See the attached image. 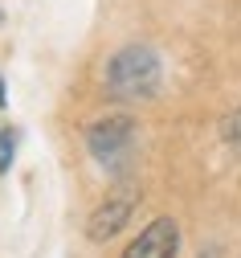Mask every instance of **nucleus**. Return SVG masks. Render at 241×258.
<instances>
[{"instance_id": "nucleus-7", "label": "nucleus", "mask_w": 241, "mask_h": 258, "mask_svg": "<svg viewBox=\"0 0 241 258\" xmlns=\"http://www.w3.org/2000/svg\"><path fill=\"white\" fill-rule=\"evenodd\" d=\"M200 258H221V246H209V250H204Z\"/></svg>"}, {"instance_id": "nucleus-4", "label": "nucleus", "mask_w": 241, "mask_h": 258, "mask_svg": "<svg viewBox=\"0 0 241 258\" xmlns=\"http://www.w3.org/2000/svg\"><path fill=\"white\" fill-rule=\"evenodd\" d=\"M180 254V225L172 217H155L147 230L131 238L123 258H176Z\"/></svg>"}, {"instance_id": "nucleus-6", "label": "nucleus", "mask_w": 241, "mask_h": 258, "mask_svg": "<svg viewBox=\"0 0 241 258\" xmlns=\"http://www.w3.org/2000/svg\"><path fill=\"white\" fill-rule=\"evenodd\" d=\"M221 132H225V140H229V144H237V148H241V111H233V115L221 123Z\"/></svg>"}, {"instance_id": "nucleus-3", "label": "nucleus", "mask_w": 241, "mask_h": 258, "mask_svg": "<svg viewBox=\"0 0 241 258\" xmlns=\"http://www.w3.org/2000/svg\"><path fill=\"white\" fill-rule=\"evenodd\" d=\"M135 209H139V188H135V184L111 188L107 197L94 205V213H90V221H86V238H90V242H111L115 234H123L127 225H131Z\"/></svg>"}, {"instance_id": "nucleus-5", "label": "nucleus", "mask_w": 241, "mask_h": 258, "mask_svg": "<svg viewBox=\"0 0 241 258\" xmlns=\"http://www.w3.org/2000/svg\"><path fill=\"white\" fill-rule=\"evenodd\" d=\"M13 156H17V127H0V176L13 168Z\"/></svg>"}, {"instance_id": "nucleus-2", "label": "nucleus", "mask_w": 241, "mask_h": 258, "mask_svg": "<svg viewBox=\"0 0 241 258\" xmlns=\"http://www.w3.org/2000/svg\"><path fill=\"white\" fill-rule=\"evenodd\" d=\"M135 132H139V127H135L131 115H107V119L86 127V148L98 160L102 172H111V176L127 172L131 156H135Z\"/></svg>"}, {"instance_id": "nucleus-8", "label": "nucleus", "mask_w": 241, "mask_h": 258, "mask_svg": "<svg viewBox=\"0 0 241 258\" xmlns=\"http://www.w3.org/2000/svg\"><path fill=\"white\" fill-rule=\"evenodd\" d=\"M5 103H9V99H5V82H0V107H5Z\"/></svg>"}, {"instance_id": "nucleus-1", "label": "nucleus", "mask_w": 241, "mask_h": 258, "mask_svg": "<svg viewBox=\"0 0 241 258\" xmlns=\"http://www.w3.org/2000/svg\"><path fill=\"white\" fill-rule=\"evenodd\" d=\"M164 82V61L151 45H123L107 61V94L115 103H147Z\"/></svg>"}]
</instances>
